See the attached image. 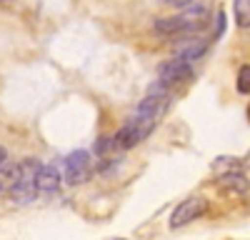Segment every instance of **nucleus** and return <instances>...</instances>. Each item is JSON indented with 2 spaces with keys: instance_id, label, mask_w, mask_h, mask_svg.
<instances>
[{
  "instance_id": "423d86ee",
  "label": "nucleus",
  "mask_w": 250,
  "mask_h": 240,
  "mask_svg": "<svg viewBox=\"0 0 250 240\" xmlns=\"http://www.w3.org/2000/svg\"><path fill=\"white\" fill-rule=\"evenodd\" d=\"M60 180L62 178H60V170L55 165H43V168L38 170L33 185H35L38 193H55L60 188Z\"/></svg>"
},
{
  "instance_id": "f03ea898",
  "label": "nucleus",
  "mask_w": 250,
  "mask_h": 240,
  "mask_svg": "<svg viewBox=\"0 0 250 240\" xmlns=\"http://www.w3.org/2000/svg\"><path fill=\"white\" fill-rule=\"evenodd\" d=\"M193 75V68L190 63H185V60H178V58H170V60H163L158 65V83L163 85H178V83H185V80H190Z\"/></svg>"
},
{
  "instance_id": "f257e3e1",
  "label": "nucleus",
  "mask_w": 250,
  "mask_h": 240,
  "mask_svg": "<svg viewBox=\"0 0 250 240\" xmlns=\"http://www.w3.org/2000/svg\"><path fill=\"white\" fill-rule=\"evenodd\" d=\"M205 210H208V200L203 195L185 198L183 203L173 210V215H170V228H183L188 223H193L195 218L205 215Z\"/></svg>"
},
{
  "instance_id": "0eeeda50",
  "label": "nucleus",
  "mask_w": 250,
  "mask_h": 240,
  "mask_svg": "<svg viewBox=\"0 0 250 240\" xmlns=\"http://www.w3.org/2000/svg\"><path fill=\"white\" fill-rule=\"evenodd\" d=\"M40 168H43V163H40V160H35V158H25V160H20V163L15 165L13 183H10V185H15V183H33ZM10 185H8V188H10Z\"/></svg>"
},
{
  "instance_id": "a211bd4d",
  "label": "nucleus",
  "mask_w": 250,
  "mask_h": 240,
  "mask_svg": "<svg viewBox=\"0 0 250 240\" xmlns=\"http://www.w3.org/2000/svg\"><path fill=\"white\" fill-rule=\"evenodd\" d=\"M5 163H8V150H5L3 145H0V168H3Z\"/></svg>"
},
{
  "instance_id": "f8f14e48",
  "label": "nucleus",
  "mask_w": 250,
  "mask_h": 240,
  "mask_svg": "<svg viewBox=\"0 0 250 240\" xmlns=\"http://www.w3.org/2000/svg\"><path fill=\"white\" fill-rule=\"evenodd\" d=\"M233 13L240 28H250V0H233Z\"/></svg>"
},
{
  "instance_id": "2eb2a0df",
  "label": "nucleus",
  "mask_w": 250,
  "mask_h": 240,
  "mask_svg": "<svg viewBox=\"0 0 250 240\" xmlns=\"http://www.w3.org/2000/svg\"><path fill=\"white\" fill-rule=\"evenodd\" d=\"M238 90L243 95H250V65H243L238 70Z\"/></svg>"
},
{
  "instance_id": "7ed1b4c3",
  "label": "nucleus",
  "mask_w": 250,
  "mask_h": 240,
  "mask_svg": "<svg viewBox=\"0 0 250 240\" xmlns=\"http://www.w3.org/2000/svg\"><path fill=\"white\" fill-rule=\"evenodd\" d=\"M205 50H208V40L205 38L188 35V38H180L178 43L173 45V58L185 60V63H193V60L205 55Z\"/></svg>"
},
{
  "instance_id": "39448f33",
  "label": "nucleus",
  "mask_w": 250,
  "mask_h": 240,
  "mask_svg": "<svg viewBox=\"0 0 250 240\" xmlns=\"http://www.w3.org/2000/svg\"><path fill=\"white\" fill-rule=\"evenodd\" d=\"M150 130H153V128H148V125H143V123H135V120H130V123H125L113 138H115V145H118V148L128 150V148H135L140 140L148 138Z\"/></svg>"
},
{
  "instance_id": "9d476101",
  "label": "nucleus",
  "mask_w": 250,
  "mask_h": 240,
  "mask_svg": "<svg viewBox=\"0 0 250 240\" xmlns=\"http://www.w3.org/2000/svg\"><path fill=\"white\" fill-rule=\"evenodd\" d=\"M65 168L68 170H90V155L88 150H75L65 158Z\"/></svg>"
},
{
  "instance_id": "5701e85b",
  "label": "nucleus",
  "mask_w": 250,
  "mask_h": 240,
  "mask_svg": "<svg viewBox=\"0 0 250 240\" xmlns=\"http://www.w3.org/2000/svg\"><path fill=\"white\" fill-rule=\"evenodd\" d=\"M248 113H250V110H248Z\"/></svg>"
},
{
  "instance_id": "1a4fd4ad",
  "label": "nucleus",
  "mask_w": 250,
  "mask_h": 240,
  "mask_svg": "<svg viewBox=\"0 0 250 240\" xmlns=\"http://www.w3.org/2000/svg\"><path fill=\"white\" fill-rule=\"evenodd\" d=\"M10 198H13V203L25 205V203L38 198V190H35L33 183H15V185H10Z\"/></svg>"
},
{
  "instance_id": "ddd939ff",
  "label": "nucleus",
  "mask_w": 250,
  "mask_h": 240,
  "mask_svg": "<svg viewBox=\"0 0 250 240\" xmlns=\"http://www.w3.org/2000/svg\"><path fill=\"white\" fill-rule=\"evenodd\" d=\"M240 168V163L238 160H233V158H218L215 163H213V170L218 173V175H225V173H235Z\"/></svg>"
},
{
  "instance_id": "4be33fe9",
  "label": "nucleus",
  "mask_w": 250,
  "mask_h": 240,
  "mask_svg": "<svg viewBox=\"0 0 250 240\" xmlns=\"http://www.w3.org/2000/svg\"><path fill=\"white\" fill-rule=\"evenodd\" d=\"M190 3H193V0H190Z\"/></svg>"
},
{
  "instance_id": "f3484780",
  "label": "nucleus",
  "mask_w": 250,
  "mask_h": 240,
  "mask_svg": "<svg viewBox=\"0 0 250 240\" xmlns=\"http://www.w3.org/2000/svg\"><path fill=\"white\" fill-rule=\"evenodd\" d=\"M223 33H225V13L220 10V13H218V30H215V38H220Z\"/></svg>"
},
{
  "instance_id": "4468645a",
  "label": "nucleus",
  "mask_w": 250,
  "mask_h": 240,
  "mask_svg": "<svg viewBox=\"0 0 250 240\" xmlns=\"http://www.w3.org/2000/svg\"><path fill=\"white\" fill-rule=\"evenodd\" d=\"M115 148H118V145H115V138H113V135H103L98 143H95V153H98V155H110Z\"/></svg>"
},
{
  "instance_id": "dca6fc26",
  "label": "nucleus",
  "mask_w": 250,
  "mask_h": 240,
  "mask_svg": "<svg viewBox=\"0 0 250 240\" xmlns=\"http://www.w3.org/2000/svg\"><path fill=\"white\" fill-rule=\"evenodd\" d=\"M90 178V170H65V180L70 185H80Z\"/></svg>"
},
{
  "instance_id": "412c9836",
  "label": "nucleus",
  "mask_w": 250,
  "mask_h": 240,
  "mask_svg": "<svg viewBox=\"0 0 250 240\" xmlns=\"http://www.w3.org/2000/svg\"><path fill=\"white\" fill-rule=\"evenodd\" d=\"M0 193H3V188H0Z\"/></svg>"
},
{
  "instance_id": "6ab92c4d",
  "label": "nucleus",
  "mask_w": 250,
  "mask_h": 240,
  "mask_svg": "<svg viewBox=\"0 0 250 240\" xmlns=\"http://www.w3.org/2000/svg\"><path fill=\"white\" fill-rule=\"evenodd\" d=\"M243 165H248V168H250V153H248V158L243 160Z\"/></svg>"
},
{
  "instance_id": "6e6552de",
  "label": "nucleus",
  "mask_w": 250,
  "mask_h": 240,
  "mask_svg": "<svg viewBox=\"0 0 250 240\" xmlns=\"http://www.w3.org/2000/svg\"><path fill=\"white\" fill-rule=\"evenodd\" d=\"M218 185L223 188V190H228V193H233V195H243V193H248V188H250V183H248V178L243 175V173H225V175H218Z\"/></svg>"
},
{
  "instance_id": "aec40b11",
  "label": "nucleus",
  "mask_w": 250,
  "mask_h": 240,
  "mask_svg": "<svg viewBox=\"0 0 250 240\" xmlns=\"http://www.w3.org/2000/svg\"><path fill=\"white\" fill-rule=\"evenodd\" d=\"M0 3H13V0H0Z\"/></svg>"
},
{
  "instance_id": "9b49d317",
  "label": "nucleus",
  "mask_w": 250,
  "mask_h": 240,
  "mask_svg": "<svg viewBox=\"0 0 250 240\" xmlns=\"http://www.w3.org/2000/svg\"><path fill=\"white\" fill-rule=\"evenodd\" d=\"M155 30L163 33V35H180V33H183V23H180L178 15L163 18V20H155Z\"/></svg>"
},
{
  "instance_id": "20e7f679",
  "label": "nucleus",
  "mask_w": 250,
  "mask_h": 240,
  "mask_svg": "<svg viewBox=\"0 0 250 240\" xmlns=\"http://www.w3.org/2000/svg\"><path fill=\"white\" fill-rule=\"evenodd\" d=\"M208 15H210V5L208 3H190L185 5L183 13L178 15L183 23V33H195L208 23Z\"/></svg>"
}]
</instances>
